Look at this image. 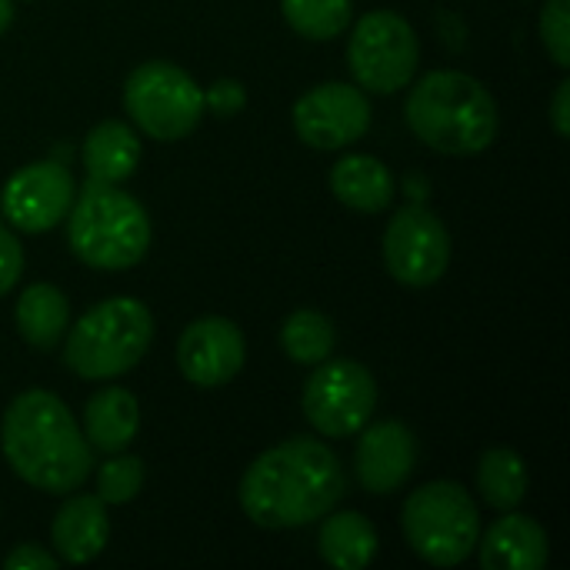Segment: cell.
Instances as JSON below:
<instances>
[{"instance_id":"obj_1","label":"cell","mask_w":570,"mask_h":570,"mask_svg":"<svg viewBox=\"0 0 570 570\" xmlns=\"http://www.w3.org/2000/svg\"><path fill=\"white\" fill-rule=\"evenodd\" d=\"M347 494L341 458L314 438H287L257 454L237 488L240 511L264 531H294L327 518Z\"/></svg>"},{"instance_id":"obj_2","label":"cell","mask_w":570,"mask_h":570,"mask_svg":"<svg viewBox=\"0 0 570 570\" xmlns=\"http://www.w3.org/2000/svg\"><path fill=\"white\" fill-rule=\"evenodd\" d=\"M0 451L23 484L53 498L80 491L94 471V448L77 417L57 394L40 387L23 391L7 404Z\"/></svg>"},{"instance_id":"obj_3","label":"cell","mask_w":570,"mask_h":570,"mask_svg":"<svg viewBox=\"0 0 570 570\" xmlns=\"http://www.w3.org/2000/svg\"><path fill=\"white\" fill-rule=\"evenodd\" d=\"M404 117L421 144L448 157L488 150L501 127L494 94L478 77L461 70L424 73L407 94Z\"/></svg>"},{"instance_id":"obj_4","label":"cell","mask_w":570,"mask_h":570,"mask_svg":"<svg viewBox=\"0 0 570 570\" xmlns=\"http://www.w3.org/2000/svg\"><path fill=\"white\" fill-rule=\"evenodd\" d=\"M63 220L73 257L94 271H130L150 250V214L120 184L87 177Z\"/></svg>"},{"instance_id":"obj_5","label":"cell","mask_w":570,"mask_h":570,"mask_svg":"<svg viewBox=\"0 0 570 570\" xmlns=\"http://www.w3.org/2000/svg\"><path fill=\"white\" fill-rule=\"evenodd\" d=\"M154 344V314L137 297H107L63 334V364L80 381L134 371Z\"/></svg>"},{"instance_id":"obj_6","label":"cell","mask_w":570,"mask_h":570,"mask_svg":"<svg viewBox=\"0 0 570 570\" xmlns=\"http://www.w3.org/2000/svg\"><path fill=\"white\" fill-rule=\"evenodd\" d=\"M401 531L424 564L458 568L478 548L481 511L458 481H431L404 501Z\"/></svg>"},{"instance_id":"obj_7","label":"cell","mask_w":570,"mask_h":570,"mask_svg":"<svg viewBox=\"0 0 570 570\" xmlns=\"http://www.w3.org/2000/svg\"><path fill=\"white\" fill-rule=\"evenodd\" d=\"M124 110L144 137L174 144L197 130L204 117V90L184 67L147 60L124 80Z\"/></svg>"},{"instance_id":"obj_8","label":"cell","mask_w":570,"mask_h":570,"mask_svg":"<svg viewBox=\"0 0 570 570\" xmlns=\"http://www.w3.org/2000/svg\"><path fill=\"white\" fill-rule=\"evenodd\" d=\"M421 63V40L397 10H367L347 37V70L361 90L397 94L411 87Z\"/></svg>"},{"instance_id":"obj_9","label":"cell","mask_w":570,"mask_h":570,"mask_svg":"<svg viewBox=\"0 0 570 570\" xmlns=\"http://www.w3.org/2000/svg\"><path fill=\"white\" fill-rule=\"evenodd\" d=\"M301 407L321 438H354L377 411V381L357 361H321L304 384Z\"/></svg>"},{"instance_id":"obj_10","label":"cell","mask_w":570,"mask_h":570,"mask_svg":"<svg viewBox=\"0 0 570 570\" xmlns=\"http://www.w3.org/2000/svg\"><path fill=\"white\" fill-rule=\"evenodd\" d=\"M384 267L401 287H434L451 264V234L424 204L401 207L384 227Z\"/></svg>"},{"instance_id":"obj_11","label":"cell","mask_w":570,"mask_h":570,"mask_svg":"<svg viewBox=\"0 0 570 570\" xmlns=\"http://www.w3.org/2000/svg\"><path fill=\"white\" fill-rule=\"evenodd\" d=\"M294 134L314 150H344L371 127V100L357 83L327 80L294 100Z\"/></svg>"},{"instance_id":"obj_12","label":"cell","mask_w":570,"mask_h":570,"mask_svg":"<svg viewBox=\"0 0 570 570\" xmlns=\"http://www.w3.org/2000/svg\"><path fill=\"white\" fill-rule=\"evenodd\" d=\"M73 174L57 160H37L10 174L0 190V214L20 234H47L63 224L73 204Z\"/></svg>"},{"instance_id":"obj_13","label":"cell","mask_w":570,"mask_h":570,"mask_svg":"<svg viewBox=\"0 0 570 570\" xmlns=\"http://www.w3.org/2000/svg\"><path fill=\"white\" fill-rule=\"evenodd\" d=\"M247 361L244 331L230 317H197L184 327L177 341V367L187 384L214 391L230 384Z\"/></svg>"},{"instance_id":"obj_14","label":"cell","mask_w":570,"mask_h":570,"mask_svg":"<svg viewBox=\"0 0 570 570\" xmlns=\"http://www.w3.org/2000/svg\"><path fill=\"white\" fill-rule=\"evenodd\" d=\"M354 474L367 494H397L417 471V438L401 421L364 424L357 431Z\"/></svg>"},{"instance_id":"obj_15","label":"cell","mask_w":570,"mask_h":570,"mask_svg":"<svg viewBox=\"0 0 570 570\" xmlns=\"http://www.w3.org/2000/svg\"><path fill=\"white\" fill-rule=\"evenodd\" d=\"M474 551L484 570H538L551 558V541L534 518L504 511V518L478 538Z\"/></svg>"},{"instance_id":"obj_16","label":"cell","mask_w":570,"mask_h":570,"mask_svg":"<svg viewBox=\"0 0 570 570\" xmlns=\"http://www.w3.org/2000/svg\"><path fill=\"white\" fill-rule=\"evenodd\" d=\"M110 541L107 504L97 494H67L63 508L53 514L50 544L53 554L67 564H90L104 554Z\"/></svg>"},{"instance_id":"obj_17","label":"cell","mask_w":570,"mask_h":570,"mask_svg":"<svg viewBox=\"0 0 570 570\" xmlns=\"http://www.w3.org/2000/svg\"><path fill=\"white\" fill-rule=\"evenodd\" d=\"M80 431L87 444L100 454H117L127 451L137 441L140 431V404L127 387L107 384L97 394L87 397L83 404V421Z\"/></svg>"},{"instance_id":"obj_18","label":"cell","mask_w":570,"mask_h":570,"mask_svg":"<svg viewBox=\"0 0 570 570\" xmlns=\"http://www.w3.org/2000/svg\"><path fill=\"white\" fill-rule=\"evenodd\" d=\"M394 174L384 160L371 154H347L331 167V194L357 210V214H381L394 200Z\"/></svg>"},{"instance_id":"obj_19","label":"cell","mask_w":570,"mask_h":570,"mask_svg":"<svg viewBox=\"0 0 570 570\" xmlns=\"http://www.w3.org/2000/svg\"><path fill=\"white\" fill-rule=\"evenodd\" d=\"M80 157H83V167H87L90 180L124 184L140 167V137L124 120H100L83 137Z\"/></svg>"},{"instance_id":"obj_20","label":"cell","mask_w":570,"mask_h":570,"mask_svg":"<svg viewBox=\"0 0 570 570\" xmlns=\"http://www.w3.org/2000/svg\"><path fill=\"white\" fill-rule=\"evenodd\" d=\"M13 321H17L20 337L33 351H53L70 327V301L57 284L37 281L20 291Z\"/></svg>"},{"instance_id":"obj_21","label":"cell","mask_w":570,"mask_h":570,"mask_svg":"<svg viewBox=\"0 0 570 570\" xmlns=\"http://www.w3.org/2000/svg\"><path fill=\"white\" fill-rule=\"evenodd\" d=\"M377 528L357 511H331L321 518L317 551L324 564L337 570H364L377 558Z\"/></svg>"},{"instance_id":"obj_22","label":"cell","mask_w":570,"mask_h":570,"mask_svg":"<svg viewBox=\"0 0 570 570\" xmlns=\"http://www.w3.org/2000/svg\"><path fill=\"white\" fill-rule=\"evenodd\" d=\"M528 464L511 448H491L478 461V491L484 504L494 511H518V504L528 498Z\"/></svg>"},{"instance_id":"obj_23","label":"cell","mask_w":570,"mask_h":570,"mask_svg":"<svg viewBox=\"0 0 570 570\" xmlns=\"http://www.w3.org/2000/svg\"><path fill=\"white\" fill-rule=\"evenodd\" d=\"M334 344H337V334H334L331 317L321 311H311V307L294 311L281 327V347H284L287 361L304 364V367L327 361L334 354Z\"/></svg>"},{"instance_id":"obj_24","label":"cell","mask_w":570,"mask_h":570,"mask_svg":"<svg viewBox=\"0 0 570 570\" xmlns=\"http://www.w3.org/2000/svg\"><path fill=\"white\" fill-rule=\"evenodd\" d=\"M281 13L307 40H334L354 23L351 0H281Z\"/></svg>"},{"instance_id":"obj_25","label":"cell","mask_w":570,"mask_h":570,"mask_svg":"<svg viewBox=\"0 0 570 570\" xmlns=\"http://www.w3.org/2000/svg\"><path fill=\"white\" fill-rule=\"evenodd\" d=\"M144 488V461L134 454H110L97 468V498L104 504H130Z\"/></svg>"},{"instance_id":"obj_26","label":"cell","mask_w":570,"mask_h":570,"mask_svg":"<svg viewBox=\"0 0 570 570\" xmlns=\"http://www.w3.org/2000/svg\"><path fill=\"white\" fill-rule=\"evenodd\" d=\"M541 43L548 50V57L554 60V67L568 70L570 67V0H544L541 7Z\"/></svg>"},{"instance_id":"obj_27","label":"cell","mask_w":570,"mask_h":570,"mask_svg":"<svg viewBox=\"0 0 570 570\" xmlns=\"http://www.w3.org/2000/svg\"><path fill=\"white\" fill-rule=\"evenodd\" d=\"M244 107H247V90L234 77H220L204 90V110H210L217 117H237Z\"/></svg>"},{"instance_id":"obj_28","label":"cell","mask_w":570,"mask_h":570,"mask_svg":"<svg viewBox=\"0 0 570 570\" xmlns=\"http://www.w3.org/2000/svg\"><path fill=\"white\" fill-rule=\"evenodd\" d=\"M23 274V247L13 234V227L0 217V297L10 294V287Z\"/></svg>"},{"instance_id":"obj_29","label":"cell","mask_w":570,"mask_h":570,"mask_svg":"<svg viewBox=\"0 0 570 570\" xmlns=\"http://www.w3.org/2000/svg\"><path fill=\"white\" fill-rule=\"evenodd\" d=\"M57 564H60V558L43 551V548H37V544H20V548H13L3 558V568L7 570H53Z\"/></svg>"},{"instance_id":"obj_30","label":"cell","mask_w":570,"mask_h":570,"mask_svg":"<svg viewBox=\"0 0 570 570\" xmlns=\"http://www.w3.org/2000/svg\"><path fill=\"white\" fill-rule=\"evenodd\" d=\"M551 124L558 137L570 134V80H561L554 97H551Z\"/></svg>"},{"instance_id":"obj_31","label":"cell","mask_w":570,"mask_h":570,"mask_svg":"<svg viewBox=\"0 0 570 570\" xmlns=\"http://www.w3.org/2000/svg\"><path fill=\"white\" fill-rule=\"evenodd\" d=\"M13 23V0H0V37L10 30Z\"/></svg>"}]
</instances>
